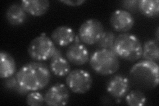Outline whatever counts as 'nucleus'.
Returning a JSON list of instances; mask_svg holds the SVG:
<instances>
[{
  "label": "nucleus",
  "instance_id": "obj_1",
  "mask_svg": "<svg viewBox=\"0 0 159 106\" xmlns=\"http://www.w3.org/2000/svg\"><path fill=\"white\" fill-rule=\"evenodd\" d=\"M19 84L29 92L45 88L51 79L47 66L41 62H30L25 64L16 74Z\"/></svg>",
  "mask_w": 159,
  "mask_h": 106
},
{
  "label": "nucleus",
  "instance_id": "obj_2",
  "mask_svg": "<svg viewBox=\"0 0 159 106\" xmlns=\"http://www.w3.org/2000/svg\"><path fill=\"white\" fill-rule=\"evenodd\" d=\"M129 80L135 87L152 90L158 86L159 68L157 62L143 60L134 64L129 71Z\"/></svg>",
  "mask_w": 159,
  "mask_h": 106
},
{
  "label": "nucleus",
  "instance_id": "obj_3",
  "mask_svg": "<svg viewBox=\"0 0 159 106\" xmlns=\"http://www.w3.org/2000/svg\"><path fill=\"white\" fill-rule=\"evenodd\" d=\"M112 48L117 57L127 61H135L142 57L143 45L135 35L127 33L119 35Z\"/></svg>",
  "mask_w": 159,
  "mask_h": 106
},
{
  "label": "nucleus",
  "instance_id": "obj_4",
  "mask_svg": "<svg viewBox=\"0 0 159 106\" xmlns=\"http://www.w3.org/2000/svg\"><path fill=\"white\" fill-rule=\"evenodd\" d=\"M89 65L94 72L102 76L116 73L119 68V60L111 49L100 48L96 50L89 58Z\"/></svg>",
  "mask_w": 159,
  "mask_h": 106
},
{
  "label": "nucleus",
  "instance_id": "obj_5",
  "mask_svg": "<svg viewBox=\"0 0 159 106\" xmlns=\"http://www.w3.org/2000/svg\"><path fill=\"white\" fill-rule=\"evenodd\" d=\"M52 40L45 34H41L33 39L28 47V54L33 60L43 61L51 58L56 50Z\"/></svg>",
  "mask_w": 159,
  "mask_h": 106
},
{
  "label": "nucleus",
  "instance_id": "obj_6",
  "mask_svg": "<svg viewBox=\"0 0 159 106\" xmlns=\"http://www.w3.org/2000/svg\"><path fill=\"white\" fill-rule=\"evenodd\" d=\"M93 80L91 74L86 70L75 69L67 75L66 83L68 88L76 94H85L91 89Z\"/></svg>",
  "mask_w": 159,
  "mask_h": 106
},
{
  "label": "nucleus",
  "instance_id": "obj_7",
  "mask_svg": "<svg viewBox=\"0 0 159 106\" xmlns=\"http://www.w3.org/2000/svg\"><path fill=\"white\" fill-rule=\"evenodd\" d=\"M104 32L103 25L96 19L86 20L78 31V38L80 41L88 45L96 44Z\"/></svg>",
  "mask_w": 159,
  "mask_h": 106
},
{
  "label": "nucleus",
  "instance_id": "obj_8",
  "mask_svg": "<svg viewBox=\"0 0 159 106\" xmlns=\"http://www.w3.org/2000/svg\"><path fill=\"white\" fill-rule=\"evenodd\" d=\"M70 94L68 88L62 83H57L50 88L44 95V102L51 106H62L68 103Z\"/></svg>",
  "mask_w": 159,
  "mask_h": 106
},
{
  "label": "nucleus",
  "instance_id": "obj_9",
  "mask_svg": "<svg viewBox=\"0 0 159 106\" xmlns=\"http://www.w3.org/2000/svg\"><path fill=\"white\" fill-rule=\"evenodd\" d=\"M131 82L129 78L125 76L114 75L109 80L106 85L107 93L115 98L125 97L129 92Z\"/></svg>",
  "mask_w": 159,
  "mask_h": 106
},
{
  "label": "nucleus",
  "instance_id": "obj_10",
  "mask_svg": "<svg viewBox=\"0 0 159 106\" xmlns=\"http://www.w3.org/2000/svg\"><path fill=\"white\" fill-rule=\"evenodd\" d=\"M134 23L133 16L127 10L117 9L111 15L110 24L116 31L125 33L130 31Z\"/></svg>",
  "mask_w": 159,
  "mask_h": 106
},
{
  "label": "nucleus",
  "instance_id": "obj_11",
  "mask_svg": "<svg viewBox=\"0 0 159 106\" xmlns=\"http://www.w3.org/2000/svg\"><path fill=\"white\" fill-rule=\"evenodd\" d=\"M66 57L69 62L76 66H82L88 62L89 54L85 45L80 41H76L67 48Z\"/></svg>",
  "mask_w": 159,
  "mask_h": 106
},
{
  "label": "nucleus",
  "instance_id": "obj_12",
  "mask_svg": "<svg viewBox=\"0 0 159 106\" xmlns=\"http://www.w3.org/2000/svg\"><path fill=\"white\" fill-rule=\"evenodd\" d=\"M50 69L58 77L66 76L71 71L69 61L62 56L60 49L57 48L52 57L50 63Z\"/></svg>",
  "mask_w": 159,
  "mask_h": 106
},
{
  "label": "nucleus",
  "instance_id": "obj_13",
  "mask_svg": "<svg viewBox=\"0 0 159 106\" xmlns=\"http://www.w3.org/2000/svg\"><path fill=\"white\" fill-rule=\"evenodd\" d=\"M75 33L74 30L66 25H62L57 27L51 34L52 41L61 47H66L75 40Z\"/></svg>",
  "mask_w": 159,
  "mask_h": 106
},
{
  "label": "nucleus",
  "instance_id": "obj_14",
  "mask_svg": "<svg viewBox=\"0 0 159 106\" xmlns=\"http://www.w3.org/2000/svg\"><path fill=\"white\" fill-rule=\"evenodd\" d=\"M21 5L27 13L33 16L39 17L48 11L50 2L48 0H24Z\"/></svg>",
  "mask_w": 159,
  "mask_h": 106
},
{
  "label": "nucleus",
  "instance_id": "obj_15",
  "mask_svg": "<svg viewBox=\"0 0 159 106\" xmlns=\"http://www.w3.org/2000/svg\"><path fill=\"white\" fill-rule=\"evenodd\" d=\"M6 17L8 23L13 26L22 25L27 19V12L17 3H15L9 6L7 8Z\"/></svg>",
  "mask_w": 159,
  "mask_h": 106
},
{
  "label": "nucleus",
  "instance_id": "obj_16",
  "mask_svg": "<svg viewBox=\"0 0 159 106\" xmlns=\"http://www.w3.org/2000/svg\"><path fill=\"white\" fill-rule=\"evenodd\" d=\"M16 71V61L9 53L2 50L0 52V77L8 78L11 77Z\"/></svg>",
  "mask_w": 159,
  "mask_h": 106
},
{
  "label": "nucleus",
  "instance_id": "obj_17",
  "mask_svg": "<svg viewBox=\"0 0 159 106\" xmlns=\"http://www.w3.org/2000/svg\"><path fill=\"white\" fill-rule=\"evenodd\" d=\"M138 9L147 17H157L159 14V2L158 0H141L139 1Z\"/></svg>",
  "mask_w": 159,
  "mask_h": 106
},
{
  "label": "nucleus",
  "instance_id": "obj_18",
  "mask_svg": "<svg viewBox=\"0 0 159 106\" xmlns=\"http://www.w3.org/2000/svg\"><path fill=\"white\" fill-rule=\"evenodd\" d=\"M142 57L147 60L157 62L159 60L158 43L155 40H148L144 43Z\"/></svg>",
  "mask_w": 159,
  "mask_h": 106
},
{
  "label": "nucleus",
  "instance_id": "obj_19",
  "mask_svg": "<svg viewBox=\"0 0 159 106\" xmlns=\"http://www.w3.org/2000/svg\"><path fill=\"white\" fill-rule=\"evenodd\" d=\"M125 102L130 106H143L147 102L146 96L140 90H132L125 95Z\"/></svg>",
  "mask_w": 159,
  "mask_h": 106
},
{
  "label": "nucleus",
  "instance_id": "obj_20",
  "mask_svg": "<svg viewBox=\"0 0 159 106\" xmlns=\"http://www.w3.org/2000/svg\"><path fill=\"white\" fill-rule=\"evenodd\" d=\"M116 35L113 32L107 31H104L98 41V45L101 48L111 49L116 41Z\"/></svg>",
  "mask_w": 159,
  "mask_h": 106
},
{
  "label": "nucleus",
  "instance_id": "obj_21",
  "mask_svg": "<svg viewBox=\"0 0 159 106\" xmlns=\"http://www.w3.org/2000/svg\"><path fill=\"white\" fill-rule=\"evenodd\" d=\"M7 80L5 82V87L7 89L14 90L16 92L21 95H25L28 93L29 91L23 88L17 82V80L16 77H9L8 78H6Z\"/></svg>",
  "mask_w": 159,
  "mask_h": 106
},
{
  "label": "nucleus",
  "instance_id": "obj_22",
  "mask_svg": "<svg viewBox=\"0 0 159 106\" xmlns=\"http://www.w3.org/2000/svg\"><path fill=\"white\" fill-rule=\"evenodd\" d=\"M44 102V96L37 91H33L29 93L26 98V103L31 106H39L43 105Z\"/></svg>",
  "mask_w": 159,
  "mask_h": 106
},
{
  "label": "nucleus",
  "instance_id": "obj_23",
  "mask_svg": "<svg viewBox=\"0 0 159 106\" xmlns=\"http://www.w3.org/2000/svg\"><path fill=\"white\" fill-rule=\"evenodd\" d=\"M121 4L123 7L125 8L127 10L134 12L138 9L139 1H137V0H130V1L126 0V1L121 2Z\"/></svg>",
  "mask_w": 159,
  "mask_h": 106
},
{
  "label": "nucleus",
  "instance_id": "obj_24",
  "mask_svg": "<svg viewBox=\"0 0 159 106\" xmlns=\"http://www.w3.org/2000/svg\"><path fill=\"white\" fill-rule=\"evenodd\" d=\"M61 2L67 5V6L76 7L81 6L84 3H85V0H75V1H72V0H61L60 1Z\"/></svg>",
  "mask_w": 159,
  "mask_h": 106
},
{
  "label": "nucleus",
  "instance_id": "obj_25",
  "mask_svg": "<svg viewBox=\"0 0 159 106\" xmlns=\"http://www.w3.org/2000/svg\"><path fill=\"white\" fill-rule=\"evenodd\" d=\"M158 27L157 29V31H156V38H157V41L158 42Z\"/></svg>",
  "mask_w": 159,
  "mask_h": 106
}]
</instances>
